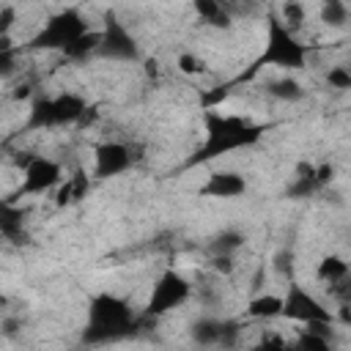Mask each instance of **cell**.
Returning a JSON list of instances; mask_svg holds the SVG:
<instances>
[{"instance_id":"10","label":"cell","mask_w":351,"mask_h":351,"mask_svg":"<svg viewBox=\"0 0 351 351\" xmlns=\"http://www.w3.org/2000/svg\"><path fill=\"white\" fill-rule=\"evenodd\" d=\"M134 165V156H132V148L121 140H104L93 148V167H90V176L93 178H115V176H123L129 167Z\"/></svg>"},{"instance_id":"11","label":"cell","mask_w":351,"mask_h":351,"mask_svg":"<svg viewBox=\"0 0 351 351\" xmlns=\"http://www.w3.org/2000/svg\"><path fill=\"white\" fill-rule=\"evenodd\" d=\"M189 335L197 346H236V340L241 335V326L236 321H228V318L200 315L192 324Z\"/></svg>"},{"instance_id":"3","label":"cell","mask_w":351,"mask_h":351,"mask_svg":"<svg viewBox=\"0 0 351 351\" xmlns=\"http://www.w3.org/2000/svg\"><path fill=\"white\" fill-rule=\"evenodd\" d=\"M307 44L299 41L296 33H291L274 14L266 19V44L252 66V71L261 69H277V71H299L307 66Z\"/></svg>"},{"instance_id":"26","label":"cell","mask_w":351,"mask_h":351,"mask_svg":"<svg viewBox=\"0 0 351 351\" xmlns=\"http://www.w3.org/2000/svg\"><path fill=\"white\" fill-rule=\"evenodd\" d=\"M16 25V5H3L0 8V36H11Z\"/></svg>"},{"instance_id":"12","label":"cell","mask_w":351,"mask_h":351,"mask_svg":"<svg viewBox=\"0 0 351 351\" xmlns=\"http://www.w3.org/2000/svg\"><path fill=\"white\" fill-rule=\"evenodd\" d=\"M348 277H351V269L343 255L329 252L315 266V280L321 285H326L332 296H340V302H348Z\"/></svg>"},{"instance_id":"27","label":"cell","mask_w":351,"mask_h":351,"mask_svg":"<svg viewBox=\"0 0 351 351\" xmlns=\"http://www.w3.org/2000/svg\"><path fill=\"white\" fill-rule=\"evenodd\" d=\"M332 181H335V165H332V162H321V165H315V184H318V189L329 186Z\"/></svg>"},{"instance_id":"15","label":"cell","mask_w":351,"mask_h":351,"mask_svg":"<svg viewBox=\"0 0 351 351\" xmlns=\"http://www.w3.org/2000/svg\"><path fill=\"white\" fill-rule=\"evenodd\" d=\"M280 313H282V293H255L244 307V315L261 324L280 318Z\"/></svg>"},{"instance_id":"2","label":"cell","mask_w":351,"mask_h":351,"mask_svg":"<svg viewBox=\"0 0 351 351\" xmlns=\"http://www.w3.org/2000/svg\"><path fill=\"white\" fill-rule=\"evenodd\" d=\"M137 326V313L123 296H115L110 291L96 293L88 302V321L82 329L85 343H107L115 340Z\"/></svg>"},{"instance_id":"8","label":"cell","mask_w":351,"mask_h":351,"mask_svg":"<svg viewBox=\"0 0 351 351\" xmlns=\"http://www.w3.org/2000/svg\"><path fill=\"white\" fill-rule=\"evenodd\" d=\"M96 55L104 60H115V63H137L140 55V44L132 36V30L110 11L99 27V47Z\"/></svg>"},{"instance_id":"9","label":"cell","mask_w":351,"mask_h":351,"mask_svg":"<svg viewBox=\"0 0 351 351\" xmlns=\"http://www.w3.org/2000/svg\"><path fill=\"white\" fill-rule=\"evenodd\" d=\"M19 170H22V178H19L16 197H38V195H47L63 178V165L58 159H52V156H44V154H30V159Z\"/></svg>"},{"instance_id":"13","label":"cell","mask_w":351,"mask_h":351,"mask_svg":"<svg viewBox=\"0 0 351 351\" xmlns=\"http://www.w3.org/2000/svg\"><path fill=\"white\" fill-rule=\"evenodd\" d=\"M203 197H217V200H233L247 192V178L236 170H214L206 176L203 186L197 189Z\"/></svg>"},{"instance_id":"22","label":"cell","mask_w":351,"mask_h":351,"mask_svg":"<svg viewBox=\"0 0 351 351\" xmlns=\"http://www.w3.org/2000/svg\"><path fill=\"white\" fill-rule=\"evenodd\" d=\"M176 69L181 74H186V77H200V74H206V60L197 52H178Z\"/></svg>"},{"instance_id":"24","label":"cell","mask_w":351,"mask_h":351,"mask_svg":"<svg viewBox=\"0 0 351 351\" xmlns=\"http://www.w3.org/2000/svg\"><path fill=\"white\" fill-rule=\"evenodd\" d=\"M326 85L335 88V90H348V88H351V71H348L343 63L329 66V71H326Z\"/></svg>"},{"instance_id":"16","label":"cell","mask_w":351,"mask_h":351,"mask_svg":"<svg viewBox=\"0 0 351 351\" xmlns=\"http://www.w3.org/2000/svg\"><path fill=\"white\" fill-rule=\"evenodd\" d=\"M192 8L197 14L200 22H206L208 27H217V30H228L233 25V16L225 5V0H192Z\"/></svg>"},{"instance_id":"14","label":"cell","mask_w":351,"mask_h":351,"mask_svg":"<svg viewBox=\"0 0 351 351\" xmlns=\"http://www.w3.org/2000/svg\"><path fill=\"white\" fill-rule=\"evenodd\" d=\"M88 189H90V178L85 170H77L71 176H63L60 184L55 186V206H71V203H80L82 197H88Z\"/></svg>"},{"instance_id":"6","label":"cell","mask_w":351,"mask_h":351,"mask_svg":"<svg viewBox=\"0 0 351 351\" xmlns=\"http://www.w3.org/2000/svg\"><path fill=\"white\" fill-rule=\"evenodd\" d=\"M280 318H285L291 324H302V326L335 324V310L326 307L310 288H304L302 282H296L291 277L288 285H285V293H282V313H280Z\"/></svg>"},{"instance_id":"5","label":"cell","mask_w":351,"mask_h":351,"mask_svg":"<svg viewBox=\"0 0 351 351\" xmlns=\"http://www.w3.org/2000/svg\"><path fill=\"white\" fill-rule=\"evenodd\" d=\"M85 30H90V25L85 22L80 8H63L58 14H52L30 38V49H44V52H63L69 44H74Z\"/></svg>"},{"instance_id":"20","label":"cell","mask_w":351,"mask_h":351,"mask_svg":"<svg viewBox=\"0 0 351 351\" xmlns=\"http://www.w3.org/2000/svg\"><path fill=\"white\" fill-rule=\"evenodd\" d=\"M348 3H321V22L332 30H340L348 25Z\"/></svg>"},{"instance_id":"17","label":"cell","mask_w":351,"mask_h":351,"mask_svg":"<svg viewBox=\"0 0 351 351\" xmlns=\"http://www.w3.org/2000/svg\"><path fill=\"white\" fill-rule=\"evenodd\" d=\"M266 93L271 96V99H277V101H285V104H293V101H299L302 96H304V88H302V82L291 74V71H282L280 77H274V80H269L266 85Z\"/></svg>"},{"instance_id":"7","label":"cell","mask_w":351,"mask_h":351,"mask_svg":"<svg viewBox=\"0 0 351 351\" xmlns=\"http://www.w3.org/2000/svg\"><path fill=\"white\" fill-rule=\"evenodd\" d=\"M192 299V282L178 271V269H165L156 282L151 285L148 302H145V315L148 318H162L178 307H184Z\"/></svg>"},{"instance_id":"19","label":"cell","mask_w":351,"mask_h":351,"mask_svg":"<svg viewBox=\"0 0 351 351\" xmlns=\"http://www.w3.org/2000/svg\"><path fill=\"white\" fill-rule=\"evenodd\" d=\"M274 16H277L291 33H299V30L304 27V22H307V8H304L302 0H282Z\"/></svg>"},{"instance_id":"21","label":"cell","mask_w":351,"mask_h":351,"mask_svg":"<svg viewBox=\"0 0 351 351\" xmlns=\"http://www.w3.org/2000/svg\"><path fill=\"white\" fill-rule=\"evenodd\" d=\"M19 69V52L11 44V36H0V80L11 77Z\"/></svg>"},{"instance_id":"18","label":"cell","mask_w":351,"mask_h":351,"mask_svg":"<svg viewBox=\"0 0 351 351\" xmlns=\"http://www.w3.org/2000/svg\"><path fill=\"white\" fill-rule=\"evenodd\" d=\"M244 247V233L239 228H222L211 244H208V252L211 255H236L239 250Z\"/></svg>"},{"instance_id":"4","label":"cell","mask_w":351,"mask_h":351,"mask_svg":"<svg viewBox=\"0 0 351 351\" xmlns=\"http://www.w3.org/2000/svg\"><path fill=\"white\" fill-rule=\"evenodd\" d=\"M88 101L71 90L55 93V96H36L27 110V129H60L80 123Z\"/></svg>"},{"instance_id":"23","label":"cell","mask_w":351,"mask_h":351,"mask_svg":"<svg viewBox=\"0 0 351 351\" xmlns=\"http://www.w3.org/2000/svg\"><path fill=\"white\" fill-rule=\"evenodd\" d=\"M293 266H296V255H293V250L291 247H282L277 255H274V261H271V269L277 271V274H282V277H293Z\"/></svg>"},{"instance_id":"29","label":"cell","mask_w":351,"mask_h":351,"mask_svg":"<svg viewBox=\"0 0 351 351\" xmlns=\"http://www.w3.org/2000/svg\"><path fill=\"white\" fill-rule=\"evenodd\" d=\"M33 96V85H16V90H14V99H30Z\"/></svg>"},{"instance_id":"25","label":"cell","mask_w":351,"mask_h":351,"mask_svg":"<svg viewBox=\"0 0 351 351\" xmlns=\"http://www.w3.org/2000/svg\"><path fill=\"white\" fill-rule=\"evenodd\" d=\"M258 346H274V348H288V346H291V340H288L285 335H277L274 329H261Z\"/></svg>"},{"instance_id":"28","label":"cell","mask_w":351,"mask_h":351,"mask_svg":"<svg viewBox=\"0 0 351 351\" xmlns=\"http://www.w3.org/2000/svg\"><path fill=\"white\" fill-rule=\"evenodd\" d=\"M211 269L217 274H230L236 269V255H211Z\"/></svg>"},{"instance_id":"1","label":"cell","mask_w":351,"mask_h":351,"mask_svg":"<svg viewBox=\"0 0 351 351\" xmlns=\"http://www.w3.org/2000/svg\"><path fill=\"white\" fill-rule=\"evenodd\" d=\"M203 126H206V140H203V148L197 154V162H206V159H214V156H222V154H233V151L250 148L263 134V126L252 123L244 115L222 112L219 107H208L206 110Z\"/></svg>"}]
</instances>
